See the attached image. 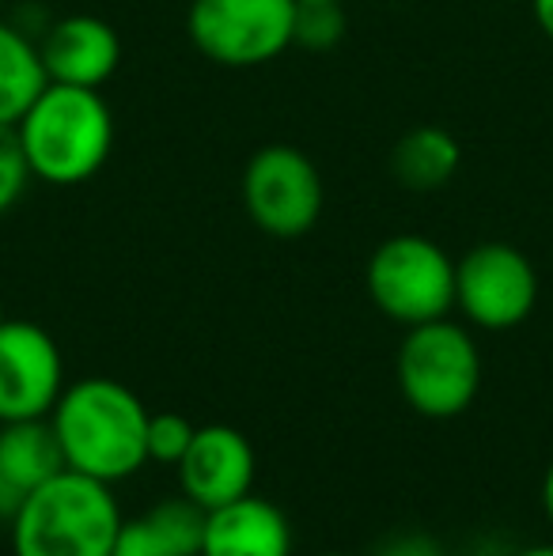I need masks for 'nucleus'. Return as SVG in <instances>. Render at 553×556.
<instances>
[{
    "label": "nucleus",
    "mask_w": 553,
    "mask_h": 556,
    "mask_svg": "<svg viewBox=\"0 0 553 556\" xmlns=\"http://www.w3.org/2000/svg\"><path fill=\"white\" fill-rule=\"evenodd\" d=\"M512 556H553V542H542V545H527V549L512 553Z\"/></svg>",
    "instance_id": "nucleus-24"
},
{
    "label": "nucleus",
    "mask_w": 553,
    "mask_h": 556,
    "mask_svg": "<svg viewBox=\"0 0 553 556\" xmlns=\"http://www.w3.org/2000/svg\"><path fill=\"white\" fill-rule=\"evenodd\" d=\"M296 4H341V0H296Z\"/></svg>",
    "instance_id": "nucleus-25"
},
{
    "label": "nucleus",
    "mask_w": 553,
    "mask_h": 556,
    "mask_svg": "<svg viewBox=\"0 0 553 556\" xmlns=\"http://www.w3.org/2000/svg\"><path fill=\"white\" fill-rule=\"evenodd\" d=\"M201 556H292V527L277 504L247 492L205 515Z\"/></svg>",
    "instance_id": "nucleus-12"
},
{
    "label": "nucleus",
    "mask_w": 553,
    "mask_h": 556,
    "mask_svg": "<svg viewBox=\"0 0 553 556\" xmlns=\"http://www.w3.org/2000/svg\"><path fill=\"white\" fill-rule=\"evenodd\" d=\"M364 285L379 315L410 330L455 311V257L425 235H391L372 250Z\"/></svg>",
    "instance_id": "nucleus-5"
},
{
    "label": "nucleus",
    "mask_w": 553,
    "mask_h": 556,
    "mask_svg": "<svg viewBox=\"0 0 553 556\" xmlns=\"http://www.w3.org/2000/svg\"><path fill=\"white\" fill-rule=\"evenodd\" d=\"M243 208L269 239H300L323 216V175L296 144H262L243 167Z\"/></svg>",
    "instance_id": "nucleus-7"
},
{
    "label": "nucleus",
    "mask_w": 553,
    "mask_h": 556,
    "mask_svg": "<svg viewBox=\"0 0 553 556\" xmlns=\"http://www.w3.org/2000/svg\"><path fill=\"white\" fill-rule=\"evenodd\" d=\"M111 556H190V553H186L175 538L163 534L144 511V515H137V519L122 522Z\"/></svg>",
    "instance_id": "nucleus-17"
},
{
    "label": "nucleus",
    "mask_w": 553,
    "mask_h": 556,
    "mask_svg": "<svg viewBox=\"0 0 553 556\" xmlns=\"http://www.w3.org/2000/svg\"><path fill=\"white\" fill-rule=\"evenodd\" d=\"M376 556H443V549L436 545V538H428V534H399Z\"/></svg>",
    "instance_id": "nucleus-20"
},
{
    "label": "nucleus",
    "mask_w": 553,
    "mask_h": 556,
    "mask_svg": "<svg viewBox=\"0 0 553 556\" xmlns=\"http://www.w3.org/2000/svg\"><path fill=\"white\" fill-rule=\"evenodd\" d=\"M20 504H23V492L0 477V522H12V515L20 511Z\"/></svg>",
    "instance_id": "nucleus-21"
},
{
    "label": "nucleus",
    "mask_w": 553,
    "mask_h": 556,
    "mask_svg": "<svg viewBox=\"0 0 553 556\" xmlns=\"http://www.w3.org/2000/svg\"><path fill=\"white\" fill-rule=\"evenodd\" d=\"M122 522L114 484L61 469L23 496L8 530L15 556H111Z\"/></svg>",
    "instance_id": "nucleus-3"
},
{
    "label": "nucleus",
    "mask_w": 553,
    "mask_h": 556,
    "mask_svg": "<svg viewBox=\"0 0 553 556\" xmlns=\"http://www.w3.org/2000/svg\"><path fill=\"white\" fill-rule=\"evenodd\" d=\"M315 556H353V553H315Z\"/></svg>",
    "instance_id": "nucleus-26"
},
{
    "label": "nucleus",
    "mask_w": 553,
    "mask_h": 556,
    "mask_svg": "<svg viewBox=\"0 0 553 556\" xmlns=\"http://www.w3.org/2000/svg\"><path fill=\"white\" fill-rule=\"evenodd\" d=\"M175 469L183 496L213 511L254 489V446L231 425L193 428V440Z\"/></svg>",
    "instance_id": "nucleus-10"
},
{
    "label": "nucleus",
    "mask_w": 553,
    "mask_h": 556,
    "mask_svg": "<svg viewBox=\"0 0 553 556\" xmlns=\"http://www.w3.org/2000/svg\"><path fill=\"white\" fill-rule=\"evenodd\" d=\"M539 300V273L512 242H478L455 262V307L489 333L516 330Z\"/></svg>",
    "instance_id": "nucleus-8"
},
{
    "label": "nucleus",
    "mask_w": 553,
    "mask_h": 556,
    "mask_svg": "<svg viewBox=\"0 0 553 556\" xmlns=\"http://www.w3.org/2000/svg\"><path fill=\"white\" fill-rule=\"evenodd\" d=\"M38 58L50 84L103 91V84L122 65V38L103 15L73 12L46 27V35L38 38Z\"/></svg>",
    "instance_id": "nucleus-11"
},
{
    "label": "nucleus",
    "mask_w": 553,
    "mask_h": 556,
    "mask_svg": "<svg viewBox=\"0 0 553 556\" xmlns=\"http://www.w3.org/2000/svg\"><path fill=\"white\" fill-rule=\"evenodd\" d=\"M0 323H4V303H0Z\"/></svg>",
    "instance_id": "nucleus-27"
},
{
    "label": "nucleus",
    "mask_w": 553,
    "mask_h": 556,
    "mask_svg": "<svg viewBox=\"0 0 553 556\" xmlns=\"http://www.w3.org/2000/svg\"><path fill=\"white\" fill-rule=\"evenodd\" d=\"M463 167V144L443 125H414L402 132L391 152V170L406 190L432 193L443 190Z\"/></svg>",
    "instance_id": "nucleus-13"
},
{
    "label": "nucleus",
    "mask_w": 553,
    "mask_h": 556,
    "mask_svg": "<svg viewBox=\"0 0 553 556\" xmlns=\"http://www.w3.org/2000/svg\"><path fill=\"white\" fill-rule=\"evenodd\" d=\"M65 469V454L53 435L50 417L38 420H4L0 425V477L27 496L42 481Z\"/></svg>",
    "instance_id": "nucleus-14"
},
{
    "label": "nucleus",
    "mask_w": 553,
    "mask_h": 556,
    "mask_svg": "<svg viewBox=\"0 0 553 556\" xmlns=\"http://www.w3.org/2000/svg\"><path fill=\"white\" fill-rule=\"evenodd\" d=\"M193 440V425L183 413H152L148 417V462L178 466L186 446Z\"/></svg>",
    "instance_id": "nucleus-18"
},
{
    "label": "nucleus",
    "mask_w": 553,
    "mask_h": 556,
    "mask_svg": "<svg viewBox=\"0 0 553 556\" xmlns=\"http://www.w3.org/2000/svg\"><path fill=\"white\" fill-rule=\"evenodd\" d=\"M46 84L50 80L38 58V42L15 23L0 20V125L20 122Z\"/></svg>",
    "instance_id": "nucleus-15"
},
{
    "label": "nucleus",
    "mask_w": 553,
    "mask_h": 556,
    "mask_svg": "<svg viewBox=\"0 0 553 556\" xmlns=\"http://www.w3.org/2000/svg\"><path fill=\"white\" fill-rule=\"evenodd\" d=\"M542 511H546V522L553 527V462H550L546 477H542Z\"/></svg>",
    "instance_id": "nucleus-23"
},
{
    "label": "nucleus",
    "mask_w": 553,
    "mask_h": 556,
    "mask_svg": "<svg viewBox=\"0 0 553 556\" xmlns=\"http://www.w3.org/2000/svg\"><path fill=\"white\" fill-rule=\"evenodd\" d=\"M406 405L428 420H451L470 409L481 387V352L470 330L451 318L410 326L394 356Z\"/></svg>",
    "instance_id": "nucleus-4"
},
{
    "label": "nucleus",
    "mask_w": 553,
    "mask_h": 556,
    "mask_svg": "<svg viewBox=\"0 0 553 556\" xmlns=\"http://www.w3.org/2000/svg\"><path fill=\"white\" fill-rule=\"evenodd\" d=\"M65 390V359L42 326L4 318L0 323V425L50 417Z\"/></svg>",
    "instance_id": "nucleus-9"
},
{
    "label": "nucleus",
    "mask_w": 553,
    "mask_h": 556,
    "mask_svg": "<svg viewBox=\"0 0 553 556\" xmlns=\"http://www.w3.org/2000/svg\"><path fill=\"white\" fill-rule=\"evenodd\" d=\"M12 129L30 178L46 186L88 182L114 148V114L99 88L46 84Z\"/></svg>",
    "instance_id": "nucleus-2"
},
{
    "label": "nucleus",
    "mask_w": 553,
    "mask_h": 556,
    "mask_svg": "<svg viewBox=\"0 0 553 556\" xmlns=\"http://www.w3.org/2000/svg\"><path fill=\"white\" fill-rule=\"evenodd\" d=\"M186 35L221 68H259L296 38V0H190Z\"/></svg>",
    "instance_id": "nucleus-6"
},
{
    "label": "nucleus",
    "mask_w": 553,
    "mask_h": 556,
    "mask_svg": "<svg viewBox=\"0 0 553 556\" xmlns=\"http://www.w3.org/2000/svg\"><path fill=\"white\" fill-rule=\"evenodd\" d=\"M345 35V12L341 4H296V38L292 46L303 50H334Z\"/></svg>",
    "instance_id": "nucleus-16"
},
{
    "label": "nucleus",
    "mask_w": 553,
    "mask_h": 556,
    "mask_svg": "<svg viewBox=\"0 0 553 556\" xmlns=\"http://www.w3.org/2000/svg\"><path fill=\"white\" fill-rule=\"evenodd\" d=\"M531 15L539 23V30L553 42V0H531Z\"/></svg>",
    "instance_id": "nucleus-22"
},
{
    "label": "nucleus",
    "mask_w": 553,
    "mask_h": 556,
    "mask_svg": "<svg viewBox=\"0 0 553 556\" xmlns=\"http://www.w3.org/2000/svg\"><path fill=\"white\" fill-rule=\"evenodd\" d=\"M27 182H30V170L20 152V137H15L12 125H0V216L23 198Z\"/></svg>",
    "instance_id": "nucleus-19"
},
{
    "label": "nucleus",
    "mask_w": 553,
    "mask_h": 556,
    "mask_svg": "<svg viewBox=\"0 0 553 556\" xmlns=\"http://www.w3.org/2000/svg\"><path fill=\"white\" fill-rule=\"evenodd\" d=\"M148 417L152 413L126 382L91 375L61 390L50 425L65 454V469L118 484L148 462Z\"/></svg>",
    "instance_id": "nucleus-1"
}]
</instances>
